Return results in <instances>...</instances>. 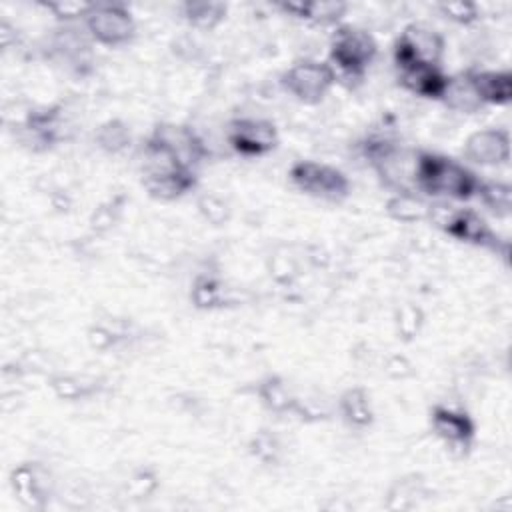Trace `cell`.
<instances>
[{
  "label": "cell",
  "instance_id": "cell-1",
  "mask_svg": "<svg viewBox=\"0 0 512 512\" xmlns=\"http://www.w3.org/2000/svg\"><path fill=\"white\" fill-rule=\"evenodd\" d=\"M478 182L480 178L462 162L446 154L416 150L414 186L418 192L432 198L464 202L476 196Z\"/></svg>",
  "mask_w": 512,
  "mask_h": 512
},
{
  "label": "cell",
  "instance_id": "cell-2",
  "mask_svg": "<svg viewBox=\"0 0 512 512\" xmlns=\"http://www.w3.org/2000/svg\"><path fill=\"white\" fill-rule=\"evenodd\" d=\"M196 182L194 168L178 162L146 138L142 148V184L152 198L162 202L182 198L196 186Z\"/></svg>",
  "mask_w": 512,
  "mask_h": 512
},
{
  "label": "cell",
  "instance_id": "cell-3",
  "mask_svg": "<svg viewBox=\"0 0 512 512\" xmlns=\"http://www.w3.org/2000/svg\"><path fill=\"white\" fill-rule=\"evenodd\" d=\"M378 54V44L374 36L352 24H338L330 36L328 58L330 66L338 78L360 80L370 68Z\"/></svg>",
  "mask_w": 512,
  "mask_h": 512
},
{
  "label": "cell",
  "instance_id": "cell-4",
  "mask_svg": "<svg viewBox=\"0 0 512 512\" xmlns=\"http://www.w3.org/2000/svg\"><path fill=\"white\" fill-rule=\"evenodd\" d=\"M364 154L376 170L378 178L392 192H410L414 186L416 150H404L390 138H370L364 144Z\"/></svg>",
  "mask_w": 512,
  "mask_h": 512
},
{
  "label": "cell",
  "instance_id": "cell-5",
  "mask_svg": "<svg viewBox=\"0 0 512 512\" xmlns=\"http://www.w3.org/2000/svg\"><path fill=\"white\" fill-rule=\"evenodd\" d=\"M82 26L92 42L108 48L124 46L136 34L132 12L118 2H92Z\"/></svg>",
  "mask_w": 512,
  "mask_h": 512
},
{
  "label": "cell",
  "instance_id": "cell-6",
  "mask_svg": "<svg viewBox=\"0 0 512 512\" xmlns=\"http://www.w3.org/2000/svg\"><path fill=\"white\" fill-rule=\"evenodd\" d=\"M446 50L444 36L426 24H408L394 42L396 70L410 66H440Z\"/></svg>",
  "mask_w": 512,
  "mask_h": 512
},
{
  "label": "cell",
  "instance_id": "cell-7",
  "mask_svg": "<svg viewBox=\"0 0 512 512\" xmlns=\"http://www.w3.org/2000/svg\"><path fill=\"white\" fill-rule=\"evenodd\" d=\"M336 74L332 66L316 58H300L288 66L282 76V88L302 104H318L332 90Z\"/></svg>",
  "mask_w": 512,
  "mask_h": 512
},
{
  "label": "cell",
  "instance_id": "cell-8",
  "mask_svg": "<svg viewBox=\"0 0 512 512\" xmlns=\"http://www.w3.org/2000/svg\"><path fill=\"white\" fill-rule=\"evenodd\" d=\"M292 184L318 200L324 202H342L350 194L348 176L336 166L316 162V160H298L290 166Z\"/></svg>",
  "mask_w": 512,
  "mask_h": 512
},
{
  "label": "cell",
  "instance_id": "cell-9",
  "mask_svg": "<svg viewBox=\"0 0 512 512\" xmlns=\"http://www.w3.org/2000/svg\"><path fill=\"white\" fill-rule=\"evenodd\" d=\"M430 428L450 454L466 456L472 450L476 438V424L466 410L446 404H434L430 410Z\"/></svg>",
  "mask_w": 512,
  "mask_h": 512
},
{
  "label": "cell",
  "instance_id": "cell-10",
  "mask_svg": "<svg viewBox=\"0 0 512 512\" xmlns=\"http://www.w3.org/2000/svg\"><path fill=\"white\" fill-rule=\"evenodd\" d=\"M226 140L236 154L258 158L270 154L278 146V130L264 118H234L228 124Z\"/></svg>",
  "mask_w": 512,
  "mask_h": 512
},
{
  "label": "cell",
  "instance_id": "cell-11",
  "mask_svg": "<svg viewBox=\"0 0 512 512\" xmlns=\"http://www.w3.org/2000/svg\"><path fill=\"white\" fill-rule=\"evenodd\" d=\"M442 230L464 244L486 248L492 252H504L508 250V244L498 238V234L488 226V222L472 208H456L446 214V218L440 222Z\"/></svg>",
  "mask_w": 512,
  "mask_h": 512
},
{
  "label": "cell",
  "instance_id": "cell-12",
  "mask_svg": "<svg viewBox=\"0 0 512 512\" xmlns=\"http://www.w3.org/2000/svg\"><path fill=\"white\" fill-rule=\"evenodd\" d=\"M148 140L190 168H194L206 156V146L202 138L190 126H184V124H172V122L156 124Z\"/></svg>",
  "mask_w": 512,
  "mask_h": 512
},
{
  "label": "cell",
  "instance_id": "cell-13",
  "mask_svg": "<svg viewBox=\"0 0 512 512\" xmlns=\"http://www.w3.org/2000/svg\"><path fill=\"white\" fill-rule=\"evenodd\" d=\"M462 154L478 166H504L510 162V132L506 128L476 130L466 138Z\"/></svg>",
  "mask_w": 512,
  "mask_h": 512
},
{
  "label": "cell",
  "instance_id": "cell-14",
  "mask_svg": "<svg viewBox=\"0 0 512 512\" xmlns=\"http://www.w3.org/2000/svg\"><path fill=\"white\" fill-rule=\"evenodd\" d=\"M278 8L284 14L314 26H336L344 18L348 4L340 0H310V2L294 0V2H282L278 4Z\"/></svg>",
  "mask_w": 512,
  "mask_h": 512
},
{
  "label": "cell",
  "instance_id": "cell-15",
  "mask_svg": "<svg viewBox=\"0 0 512 512\" xmlns=\"http://www.w3.org/2000/svg\"><path fill=\"white\" fill-rule=\"evenodd\" d=\"M398 82L414 96L440 100L448 82V74L440 66H410L398 70Z\"/></svg>",
  "mask_w": 512,
  "mask_h": 512
},
{
  "label": "cell",
  "instance_id": "cell-16",
  "mask_svg": "<svg viewBox=\"0 0 512 512\" xmlns=\"http://www.w3.org/2000/svg\"><path fill=\"white\" fill-rule=\"evenodd\" d=\"M10 484L14 494L30 508H42L46 502L48 476L38 464L24 462L16 466L10 474Z\"/></svg>",
  "mask_w": 512,
  "mask_h": 512
},
{
  "label": "cell",
  "instance_id": "cell-17",
  "mask_svg": "<svg viewBox=\"0 0 512 512\" xmlns=\"http://www.w3.org/2000/svg\"><path fill=\"white\" fill-rule=\"evenodd\" d=\"M472 84L486 106H506L512 100L510 70H468Z\"/></svg>",
  "mask_w": 512,
  "mask_h": 512
},
{
  "label": "cell",
  "instance_id": "cell-18",
  "mask_svg": "<svg viewBox=\"0 0 512 512\" xmlns=\"http://www.w3.org/2000/svg\"><path fill=\"white\" fill-rule=\"evenodd\" d=\"M338 414L354 430H364L374 422V408L366 388L350 386L338 396Z\"/></svg>",
  "mask_w": 512,
  "mask_h": 512
},
{
  "label": "cell",
  "instance_id": "cell-19",
  "mask_svg": "<svg viewBox=\"0 0 512 512\" xmlns=\"http://www.w3.org/2000/svg\"><path fill=\"white\" fill-rule=\"evenodd\" d=\"M440 100L444 102L446 108L458 114H476L484 106L472 84L468 70L448 76V82Z\"/></svg>",
  "mask_w": 512,
  "mask_h": 512
},
{
  "label": "cell",
  "instance_id": "cell-20",
  "mask_svg": "<svg viewBox=\"0 0 512 512\" xmlns=\"http://www.w3.org/2000/svg\"><path fill=\"white\" fill-rule=\"evenodd\" d=\"M386 214L400 224H416L432 214V204H428L416 190L394 192L386 202Z\"/></svg>",
  "mask_w": 512,
  "mask_h": 512
},
{
  "label": "cell",
  "instance_id": "cell-21",
  "mask_svg": "<svg viewBox=\"0 0 512 512\" xmlns=\"http://www.w3.org/2000/svg\"><path fill=\"white\" fill-rule=\"evenodd\" d=\"M182 18L196 30L216 28L228 12V6L220 0H186L180 6Z\"/></svg>",
  "mask_w": 512,
  "mask_h": 512
},
{
  "label": "cell",
  "instance_id": "cell-22",
  "mask_svg": "<svg viewBox=\"0 0 512 512\" xmlns=\"http://www.w3.org/2000/svg\"><path fill=\"white\" fill-rule=\"evenodd\" d=\"M256 396L260 398L262 406L274 414L292 412L296 404V396L292 394L288 384L276 374H270L256 384Z\"/></svg>",
  "mask_w": 512,
  "mask_h": 512
},
{
  "label": "cell",
  "instance_id": "cell-23",
  "mask_svg": "<svg viewBox=\"0 0 512 512\" xmlns=\"http://www.w3.org/2000/svg\"><path fill=\"white\" fill-rule=\"evenodd\" d=\"M476 198L498 218H506L512 212V186L502 180H480Z\"/></svg>",
  "mask_w": 512,
  "mask_h": 512
},
{
  "label": "cell",
  "instance_id": "cell-24",
  "mask_svg": "<svg viewBox=\"0 0 512 512\" xmlns=\"http://www.w3.org/2000/svg\"><path fill=\"white\" fill-rule=\"evenodd\" d=\"M426 488H424V480L416 474L398 478L390 492H388V502L386 508L388 510H408L414 508L418 504V496H424Z\"/></svg>",
  "mask_w": 512,
  "mask_h": 512
},
{
  "label": "cell",
  "instance_id": "cell-25",
  "mask_svg": "<svg viewBox=\"0 0 512 512\" xmlns=\"http://www.w3.org/2000/svg\"><path fill=\"white\" fill-rule=\"evenodd\" d=\"M132 142V134L126 122L120 118H110L102 122L96 130V144L100 150L108 154H120L124 152Z\"/></svg>",
  "mask_w": 512,
  "mask_h": 512
},
{
  "label": "cell",
  "instance_id": "cell-26",
  "mask_svg": "<svg viewBox=\"0 0 512 512\" xmlns=\"http://www.w3.org/2000/svg\"><path fill=\"white\" fill-rule=\"evenodd\" d=\"M190 298L196 308L200 310H212L222 306L224 302V288L222 284L212 276H198L192 284Z\"/></svg>",
  "mask_w": 512,
  "mask_h": 512
},
{
  "label": "cell",
  "instance_id": "cell-27",
  "mask_svg": "<svg viewBox=\"0 0 512 512\" xmlns=\"http://www.w3.org/2000/svg\"><path fill=\"white\" fill-rule=\"evenodd\" d=\"M50 388L60 400H80L90 394V386L72 374H58L50 378Z\"/></svg>",
  "mask_w": 512,
  "mask_h": 512
},
{
  "label": "cell",
  "instance_id": "cell-28",
  "mask_svg": "<svg viewBox=\"0 0 512 512\" xmlns=\"http://www.w3.org/2000/svg\"><path fill=\"white\" fill-rule=\"evenodd\" d=\"M440 14L460 26H470L480 18V8L474 2H464V0H456V2H440L438 4Z\"/></svg>",
  "mask_w": 512,
  "mask_h": 512
},
{
  "label": "cell",
  "instance_id": "cell-29",
  "mask_svg": "<svg viewBox=\"0 0 512 512\" xmlns=\"http://www.w3.org/2000/svg\"><path fill=\"white\" fill-rule=\"evenodd\" d=\"M42 6L56 16L60 22L70 24L76 20H84L86 12L90 10L92 2H74V0H56V2H42Z\"/></svg>",
  "mask_w": 512,
  "mask_h": 512
},
{
  "label": "cell",
  "instance_id": "cell-30",
  "mask_svg": "<svg viewBox=\"0 0 512 512\" xmlns=\"http://www.w3.org/2000/svg\"><path fill=\"white\" fill-rule=\"evenodd\" d=\"M198 212L212 224V226H222L230 218V208L228 204L216 196V194H202L196 202Z\"/></svg>",
  "mask_w": 512,
  "mask_h": 512
},
{
  "label": "cell",
  "instance_id": "cell-31",
  "mask_svg": "<svg viewBox=\"0 0 512 512\" xmlns=\"http://www.w3.org/2000/svg\"><path fill=\"white\" fill-rule=\"evenodd\" d=\"M396 326H398V332L406 338V340H412L418 332H420V326H422V310L418 306H404L400 308L398 316H396Z\"/></svg>",
  "mask_w": 512,
  "mask_h": 512
},
{
  "label": "cell",
  "instance_id": "cell-32",
  "mask_svg": "<svg viewBox=\"0 0 512 512\" xmlns=\"http://www.w3.org/2000/svg\"><path fill=\"white\" fill-rule=\"evenodd\" d=\"M252 454L262 460V462H276L278 458V452H280V444H278V438L274 434H268V432H262L258 434L254 440H252V446H250Z\"/></svg>",
  "mask_w": 512,
  "mask_h": 512
},
{
  "label": "cell",
  "instance_id": "cell-33",
  "mask_svg": "<svg viewBox=\"0 0 512 512\" xmlns=\"http://www.w3.org/2000/svg\"><path fill=\"white\" fill-rule=\"evenodd\" d=\"M88 342L96 350H106L116 342V334L106 326H92L90 332H88Z\"/></svg>",
  "mask_w": 512,
  "mask_h": 512
}]
</instances>
